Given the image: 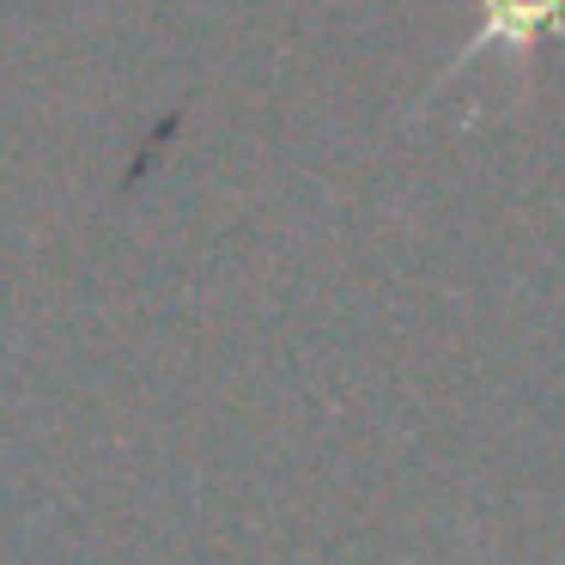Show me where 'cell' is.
Instances as JSON below:
<instances>
[{
  "label": "cell",
  "mask_w": 565,
  "mask_h": 565,
  "mask_svg": "<svg viewBox=\"0 0 565 565\" xmlns=\"http://www.w3.org/2000/svg\"><path fill=\"white\" fill-rule=\"evenodd\" d=\"M541 25L565 31V0H487V31L468 43V55H480L487 43H504V50H529Z\"/></svg>",
  "instance_id": "6da1fadb"
}]
</instances>
